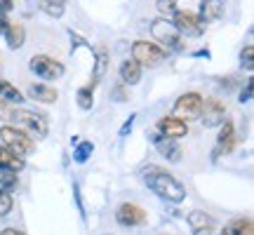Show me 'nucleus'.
<instances>
[{"label": "nucleus", "mask_w": 254, "mask_h": 235, "mask_svg": "<svg viewBox=\"0 0 254 235\" xmlns=\"http://www.w3.org/2000/svg\"><path fill=\"white\" fill-rule=\"evenodd\" d=\"M226 118V106L219 99H202V111H200V122L205 127H219Z\"/></svg>", "instance_id": "obj_9"}, {"label": "nucleus", "mask_w": 254, "mask_h": 235, "mask_svg": "<svg viewBox=\"0 0 254 235\" xmlns=\"http://www.w3.org/2000/svg\"><path fill=\"white\" fill-rule=\"evenodd\" d=\"M250 99H252V82H247L245 90L240 92V104H247Z\"/></svg>", "instance_id": "obj_30"}, {"label": "nucleus", "mask_w": 254, "mask_h": 235, "mask_svg": "<svg viewBox=\"0 0 254 235\" xmlns=\"http://www.w3.org/2000/svg\"><path fill=\"white\" fill-rule=\"evenodd\" d=\"M120 80H123V85H136L141 80V66L134 59L123 61L120 63Z\"/></svg>", "instance_id": "obj_18"}, {"label": "nucleus", "mask_w": 254, "mask_h": 235, "mask_svg": "<svg viewBox=\"0 0 254 235\" xmlns=\"http://www.w3.org/2000/svg\"><path fill=\"white\" fill-rule=\"evenodd\" d=\"M172 24L182 36H189V38L202 36V33H205V26H207L198 14H193V12H189V9H177V12L172 14Z\"/></svg>", "instance_id": "obj_6"}, {"label": "nucleus", "mask_w": 254, "mask_h": 235, "mask_svg": "<svg viewBox=\"0 0 254 235\" xmlns=\"http://www.w3.org/2000/svg\"><path fill=\"white\" fill-rule=\"evenodd\" d=\"M2 235H26V233H24V231H19V228H5Z\"/></svg>", "instance_id": "obj_35"}, {"label": "nucleus", "mask_w": 254, "mask_h": 235, "mask_svg": "<svg viewBox=\"0 0 254 235\" xmlns=\"http://www.w3.org/2000/svg\"><path fill=\"white\" fill-rule=\"evenodd\" d=\"M151 36H153L155 45H160L165 52H184V38L182 33L174 28L170 19H155L151 24Z\"/></svg>", "instance_id": "obj_3"}, {"label": "nucleus", "mask_w": 254, "mask_h": 235, "mask_svg": "<svg viewBox=\"0 0 254 235\" xmlns=\"http://www.w3.org/2000/svg\"><path fill=\"white\" fill-rule=\"evenodd\" d=\"M12 212V195L7 190H0V217H7Z\"/></svg>", "instance_id": "obj_27"}, {"label": "nucleus", "mask_w": 254, "mask_h": 235, "mask_svg": "<svg viewBox=\"0 0 254 235\" xmlns=\"http://www.w3.org/2000/svg\"><path fill=\"white\" fill-rule=\"evenodd\" d=\"M116 219H118L120 226H141L146 221V212L139 205H134V202H125V205H120L118 212H116Z\"/></svg>", "instance_id": "obj_10"}, {"label": "nucleus", "mask_w": 254, "mask_h": 235, "mask_svg": "<svg viewBox=\"0 0 254 235\" xmlns=\"http://www.w3.org/2000/svg\"><path fill=\"white\" fill-rule=\"evenodd\" d=\"M189 226L193 235H214V219L205 212H198V209L189 214Z\"/></svg>", "instance_id": "obj_13"}, {"label": "nucleus", "mask_w": 254, "mask_h": 235, "mask_svg": "<svg viewBox=\"0 0 254 235\" xmlns=\"http://www.w3.org/2000/svg\"><path fill=\"white\" fill-rule=\"evenodd\" d=\"M17 186V174L14 172H7V170H2L0 167V190H12Z\"/></svg>", "instance_id": "obj_25"}, {"label": "nucleus", "mask_w": 254, "mask_h": 235, "mask_svg": "<svg viewBox=\"0 0 254 235\" xmlns=\"http://www.w3.org/2000/svg\"><path fill=\"white\" fill-rule=\"evenodd\" d=\"M165 52L160 45H155V43H148V40H136L134 45H132V59H134L139 66H158V63L165 61Z\"/></svg>", "instance_id": "obj_5"}, {"label": "nucleus", "mask_w": 254, "mask_h": 235, "mask_svg": "<svg viewBox=\"0 0 254 235\" xmlns=\"http://www.w3.org/2000/svg\"><path fill=\"white\" fill-rule=\"evenodd\" d=\"M158 12H160L165 19L172 17L174 12H177V5H174V0H158Z\"/></svg>", "instance_id": "obj_28"}, {"label": "nucleus", "mask_w": 254, "mask_h": 235, "mask_svg": "<svg viewBox=\"0 0 254 235\" xmlns=\"http://www.w3.org/2000/svg\"><path fill=\"white\" fill-rule=\"evenodd\" d=\"M28 97L40 101V104H55L59 94H57V90L50 87V85H31V87H28Z\"/></svg>", "instance_id": "obj_19"}, {"label": "nucleus", "mask_w": 254, "mask_h": 235, "mask_svg": "<svg viewBox=\"0 0 254 235\" xmlns=\"http://www.w3.org/2000/svg\"><path fill=\"white\" fill-rule=\"evenodd\" d=\"M92 92H94V87H92V85H87V87H80V90H78V94H75V99H78V106H80L82 111H90L92 106H94Z\"/></svg>", "instance_id": "obj_24"}, {"label": "nucleus", "mask_w": 254, "mask_h": 235, "mask_svg": "<svg viewBox=\"0 0 254 235\" xmlns=\"http://www.w3.org/2000/svg\"><path fill=\"white\" fill-rule=\"evenodd\" d=\"M106 71H109V55H106L104 47H99L97 50V59H94V71H92V87L106 75Z\"/></svg>", "instance_id": "obj_20"}, {"label": "nucleus", "mask_w": 254, "mask_h": 235, "mask_svg": "<svg viewBox=\"0 0 254 235\" xmlns=\"http://www.w3.org/2000/svg\"><path fill=\"white\" fill-rule=\"evenodd\" d=\"M0 139H2V146H7L9 151H14L21 158H26V155H31L36 151V141L26 132H21V129H17L12 125L0 127Z\"/></svg>", "instance_id": "obj_4"}, {"label": "nucleus", "mask_w": 254, "mask_h": 235, "mask_svg": "<svg viewBox=\"0 0 254 235\" xmlns=\"http://www.w3.org/2000/svg\"><path fill=\"white\" fill-rule=\"evenodd\" d=\"M9 120L14 122V127L17 129H21V132H26L31 139L33 136H38V139H43V136H47V132H50V125H47V118L40 116V113H36V111H26V109H14L9 111Z\"/></svg>", "instance_id": "obj_2"}, {"label": "nucleus", "mask_w": 254, "mask_h": 235, "mask_svg": "<svg viewBox=\"0 0 254 235\" xmlns=\"http://www.w3.org/2000/svg\"><path fill=\"white\" fill-rule=\"evenodd\" d=\"M224 235H252V219H236L224 226Z\"/></svg>", "instance_id": "obj_21"}, {"label": "nucleus", "mask_w": 254, "mask_h": 235, "mask_svg": "<svg viewBox=\"0 0 254 235\" xmlns=\"http://www.w3.org/2000/svg\"><path fill=\"white\" fill-rule=\"evenodd\" d=\"M0 116H9V106L5 99H0Z\"/></svg>", "instance_id": "obj_34"}, {"label": "nucleus", "mask_w": 254, "mask_h": 235, "mask_svg": "<svg viewBox=\"0 0 254 235\" xmlns=\"http://www.w3.org/2000/svg\"><path fill=\"white\" fill-rule=\"evenodd\" d=\"M7 24H9L7 19H5V17H0V36L5 33V28H7Z\"/></svg>", "instance_id": "obj_36"}, {"label": "nucleus", "mask_w": 254, "mask_h": 235, "mask_svg": "<svg viewBox=\"0 0 254 235\" xmlns=\"http://www.w3.org/2000/svg\"><path fill=\"white\" fill-rule=\"evenodd\" d=\"M189 132V122H184L174 116H165L158 120V134L170 136V139H182Z\"/></svg>", "instance_id": "obj_12"}, {"label": "nucleus", "mask_w": 254, "mask_h": 235, "mask_svg": "<svg viewBox=\"0 0 254 235\" xmlns=\"http://www.w3.org/2000/svg\"><path fill=\"white\" fill-rule=\"evenodd\" d=\"M113 97H116V101H127L125 87H123V85H118V87H113Z\"/></svg>", "instance_id": "obj_32"}, {"label": "nucleus", "mask_w": 254, "mask_h": 235, "mask_svg": "<svg viewBox=\"0 0 254 235\" xmlns=\"http://www.w3.org/2000/svg\"><path fill=\"white\" fill-rule=\"evenodd\" d=\"M240 63L245 66L247 71H252L254 68V47L252 45H245V50L240 52Z\"/></svg>", "instance_id": "obj_26"}, {"label": "nucleus", "mask_w": 254, "mask_h": 235, "mask_svg": "<svg viewBox=\"0 0 254 235\" xmlns=\"http://www.w3.org/2000/svg\"><path fill=\"white\" fill-rule=\"evenodd\" d=\"M226 12V0H200V19L202 21H217Z\"/></svg>", "instance_id": "obj_15"}, {"label": "nucleus", "mask_w": 254, "mask_h": 235, "mask_svg": "<svg viewBox=\"0 0 254 235\" xmlns=\"http://www.w3.org/2000/svg\"><path fill=\"white\" fill-rule=\"evenodd\" d=\"M12 5H14L12 0H0V12H2V14H7L9 9H12Z\"/></svg>", "instance_id": "obj_33"}, {"label": "nucleus", "mask_w": 254, "mask_h": 235, "mask_svg": "<svg viewBox=\"0 0 254 235\" xmlns=\"http://www.w3.org/2000/svg\"><path fill=\"white\" fill-rule=\"evenodd\" d=\"M40 9L50 14V17H62L64 14V5H47V2H40Z\"/></svg>", "instance_id": "obj_29"}, {"label": "nucleus", "mask_w": 254, "mask_h": 235, "mask_svg": "<svg viewBox=\"0 0 254 235\" xmlns=\"http://www.w3.org/2000/svg\"><path fill=\"white\" fill-rule=\"evenodd\" d=\"M2 36L7 40L9 50H19V47L24 45V40H26V28L21 26V24H17V21H9Z\"/></svg>", "instance_id": "obj_17"}, {"label": "nucleus", "mask_w": 254, "mask_h": 235, "mask_svg": "<svg viewBox=\"0 0 254 235\" xmlns=\"http://www.w3.org/2000/svg\"><path fill=\"white\" fill-rule=\"evenodd\" d=\"M0 167L2 170H7V172H21L24 167H26V160L17 155L14 151H9L7 146H0Z\"/></svg>", "instance_id": "obj_16"}, {"label": "nucleus", "mask_w": 254, "mask_h": 235, "mask_svg": "<svg viewBox=\"0 0 254 235\" xmlns=\"http://www.w3.org/2000/svg\"><path fill=\"white\" fill-rule=\"evenodd\" d=\"M28 68H31V73H36L38 78H43V80H57V78L64 75V63L57 61L55 57H47V55L31 57Z\"/></svg>", "instance_id": "obj_7"}, {"label": "nucleus", "mask_w": 254, "mask_h": 235, "mask_svg": "<svg viewBox=\"0 0 254 235\" xmlns=\"http://www.w3.org/2000/svg\"><path fill=\"white\" fill-rule=\"evenodd\" d=\"M92 153H94V144H92V141H80V144L75 146V151H73V160L82 165L90 160Z\"/></svg>", "instance_id": "obj_23"}, {"label": "nucleus", "mask_w": 254, "mask_h": 235, "mask_svg": "<svg viewBox=\"0 0 254 235\" xmlns=\"http://www.w3.org/2000/svg\"><path fill=\"white\" fill-rule=\"evenodd\" d=\"M219 127H221V132H219V139H217V155H221V153L226 155L236 146V129H233L231 120H224Z\"/></svg>", "instance_id": "obj_14"}, {"label": "nucleus", "mask_w": 254, "mask_h": 235, "mask_svg": "<svg viewBox=\"0 0 254 235\" xmlns=\"http://www.w3.org/2000/svg\"><path fill=\"white\" fill-rule=\"evenodd\" d=\"M40 2H47V5H66V0H40Z\"/></svg>", "instance_id": "obj_37"}, {"label": "nucleus", "mask_w": 254, "mask_h": 235, "mask_svg": "<svg viewBox=\"0 0 254 235\" xmlns=\"http://www.w3.org/2000/svg\"><path fill=\"white\" fill-rule=\"evenodd\" d=\"M144 183L153 190L155 195H160L163 200H170V202H182L186 198V188H184L179 181L174 179L172 174L163 170V167H155V165H148L144 172Z\"/></svg>", "instance_id": "obj_1"}, {"label": "nucleus", "mask_w": 254, "mask_h": 235, "mask_svg": "<svg viewBox=\"0 0 254 235\" xmlns=\"http://www.w3.org/2000/svg\"><path fill=\"white\" fill-rule=\"evenodd\" d=\"M200 111H202V97L198 92H186L174 104V118H179L184 122L200 120Z\"/></svg>", "instance_id": "obj_8"}, {"label": "nucleus", "mask_w": 254, "mask_h": 235, "mask_svg": "<svg viewBox=\"0 0 254 235\" xmlns=\"http://www.w3.org/2000/svg\"><path fill=\"white\" fill-rule=\"evenodd\" d=\"M134 118L136 116H129V120H127L123 127H120V136H127L129 132H132V127H134Z\"/></svg>", "instance_id": "obj_31"}, {"label": "nucleus", "mask_w": 254, "mask_h": 235, "mask_svg": "<svg viewBox=\"0 0 254 235\" xmlns=\"http://www.w3.org/2000/svg\"><path fill=\"white\" fill-rule=\"evenodd\" d=\"M151 141H153L155 151L163 155L165 160H170V163H179L182 160V148L177 144V139H170V136H163V134H153L151 136Z\"/></svg>", "instance_id": "obj_11"}, {"label": "nucleus", "mask_w": 254, "mask_h": 235, "mask_svg": "<svg viewBox=\"0 0 254 235\" xmlns=\"http://www.w3.org/2000/svg\"><path fill=\"white\" fill-rule=\"evenodd\" d=\"M0 99H5L7 104H21L24 101V94L7 80H0Z\"/></svg>", "instance_id": "obj_22"}]
</instances>
